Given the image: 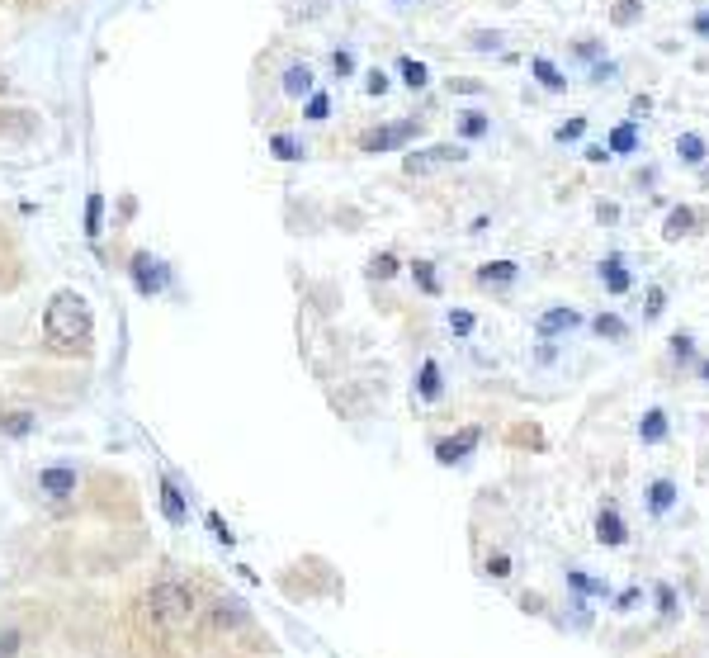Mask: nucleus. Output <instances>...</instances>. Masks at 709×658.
Returning a JSON list of instances; mask_svg holds the SVG:
<instances>
[{
  "label": "nucleus",
  "mask_w": 709,
  "mask_h": 658,
  "mask_svg": "<svg viewBox=\"0 0 709 658\" xmlns=\"http://www.w3.org/2000/svg\"><path fill=\"white\" fill-rule=\"evenodd\" d=\"M610 19H615V29L638 24V19H643V0H619V5L610 10Z\"/></svg>",
  "instance_id": "30"
},
{
  "label": "nucleus",
  "mask_w": 709,
  "mask_h": 658,
  "mask_svg": "<svg viewBox=\"0 0 709 658\" xmlns=\"http://www.w3.org/2000/svg\"><path fill=\"white\" fill-rule=\"evenodd\" d=\"M568 583H572L577 592H600V597H606V583H600V578H587L581 568H568Z\"/></svg>",
  "instance_id": "39"
},
{
  "label": "nucleus",
  "mask_w": 709,
  "mask_h": 658,
  "mask_svg": "<svg viewBox=\"0 0 709 658\" xmlns=\"http://www.w3.org/2000/svg\"><path fill=\"white\" fill-rule=\"evenodd\" d=\"M411 275L426 294H440V275H435V261H411Z\"/></svg>",
  "instance_id": "31"
},
{
  "label": "nucleus",
  "mask_w": 709,
  "mask_h": 658,
  "mask_svg": "<svg viewBox=\"0 0 709 658\" xmlns=\"http://www.w3.org/2000/svg\"><path fill=\"white\" fill-rule=\"evenodd\" d=\"M606 152H610V157H634V152H643V133H638L634 119L615 123L610 138H606Z\"/></svg>",
  "instance_id": "14"
},
{
  "label": "nucleus",
  "mask_w": 709,
  "mask_h": 658,
  "mask_svg": "<svg viewBox=\"0 0 709 658\" xmlns=\"http://www.w3.org/2000/svg\"><path fill=\"white\" fill-rule=\"evenodd\" d=\"M194 587H184L180 578H161L142 592V615H147L152 630H180L194 621Z\"/></svg>",
  "instance_id": "2"
},
{
  "label": "nucleus",
  "mask_w": 709,
  "mask_h": 658,
  "mask_svg": "<svg viewBox=\"0 0 709 658\" xmlns=\"http://www.w3.org/2000/svg\"><path fill=\"white\" fill-rule=\"evenodd\" d=\"M591 332H596L600 341H624V337H629V322H624L619 313H596V318H591Z\"/></svg>",
  "instance_id": "25"
},
{
  "label": "nucleus",
  "mask_w": 709,
  "mask_h": 658,
  "mask_svg": "<svg viewBox=\"0 0 709 658\" xmlns=\"http://www.w3.org/2000/svg\"><path fill=\"white\" fill-rule=\"evenodd\" d=\"M662 308H666L662 284H648V294H643V318H662Z\"/></svg>",
  "instance_id": "37"
},
{
  "label": "nucleus",
  "mask_w": 709,
  "mask_h": 658,
  "mask_svg": "<svg viewBox=\"0 0 709 658\" xmlns=\"http://www.w3.org/2000/svg\"><path fill=\"white\" fill-rule=\"evenodd\" d=\"M213 625H218V630L246 625V606H241L237 597H218V602H213Z\"/></svg>",
  "instance_id": "24"
},
{
  "label": "nucleus",
  "mask_w": 709,
  "mask_h": 658,
  "mask_svg": "<svg viewBox=\"0 0 709 658\" xmlns=\"http://www.w3.org/2000/svg\"><path fill=\"white\" fill-rule=\"evenodd\" d=\"M577 327H581V313H577V308H568V303L544 308V313L534 318V332L544 337V341H553V337H568V332H577Z\"/></svg>",
  "instance_id": "7"
},
{
  "label": "nucleus",
  "mask_w": 709,
  "mask_h": 658,
  "mask_svg": "<svg viewBox=\"0 0 709 658\" xmlns=\"http://www.w3.org/2000/svg\"><path fill=\"white\" fill-rule=\"evenodd\" d=\"M515 280H520V265L515 261H487V265H477V284H483V290H511Z\"/></svg>",
  "instance_id": "16"
},
{
  "label": "nucleus",
  "mask_w": 709,
  "mask_h": 658,
  "mask_svg": "<svg viewBox=\"0 0 709 658\" xmlns=\"http://www.w3.org/2000/svg\"><path fill=\"white\" fill-rule=\"evenodd\" d=\"M577 57H587V62H600V43H577Z\"/></svg>",
  "instance_id": "50"
},
{
  "label": "nucleus",
  "mask_w": 709,
  "mask_h": 658,
  "mask_svg": "<svg viewBox=\"0 0 709 658\" xmlns=\"http://www.w3.org/2000/svg\"><path fill=\"white\" fill-rule=\"evenodd\" d=\"M487 573H492V578H511V554H492Z\"/></svg>",
  "instance_id": "44"
},
{
  "label": "nucleus",
  "mask_w": 709,
  "mask_h": 658,
  "mask_svg": "<svg viewBox=\"0 0 709 658\" xmlns=\"http://www.w3.org/2000/svg\"><path fill=\"white\" fill-rule=\"evenodd\" d=\"M364 91H369L373 100H383V95L392 91V76H388V72H379V67H373V72L364 76Z\"/></svg>",
  "instance_id": "36"
},
{
  "label": "nucleus",
  "mask_w": 709,
  "mask_h": 658,
  "mask_svg": "<svg viewBox=\"0 0 709 658\" xmlns=\"http://www.w3.org/2000/svg\"><path fill=\"white\" fill-rule=\"evenodd\" d=\"M80 488V469L76 464H43L38 469V492H43L48 502H71Z\"/></svg>",
  "instance_id": "6"
},
{
  "label": "nucleus",
  "mask_w": 709,
  "mask_h": 658,
  "mask_svg": "<svg viewBox=\"0 0 709 658\" xmlns=\"http://www.w3.org/2000/svg\"><path fill=\"white\" fill-rule=\"evenodd\" d=\"M454 133H458V142H483V138H492V114L487 110H464L454 119Z\"/></svg>",
  "instance_id": "15"
},
{
  "label": "nucleus",
  "mask_w": 709,
  "mask_h": 658,
  "mask_svg": "<svg viewBox=\"0 0 709 658\" xmlns=\"http://www.w3.org/2000/svg\"><path fill=\"white\" fill-rule=\"evenodd\" d=\"M33 426H38L33 413H10V417H0V431H5V436H14V441H19V436H29Z\"/></svg>",
  "instance_id": "29"
},
{
  "label": "nucleus",
  "mask_w": 709,
  "mask_h": 658,
  "mask_svg": "<svg viewBox=\"0 0 709 658\" xmlns=\"http://www.w3.org/2000/svg\"><path fill=\"white\" fill-rule=\"evenodd\" d=\"M581 157H587V161H610L606 142H591V148H581Z\"/></svg>",
  "instance_id": "48"
},
{
  "label": "nucleus",
  "mask_w": 709,
  "mask_h": 658,
  "mask_svg": "<svg viewBox=\"0 0 709 658\" xmlns=\"http://www.w3.org/2000/svg\"><path fill=\"white\" fill-rule=\"evenodd\" d=\"M648 114H653V95H634L629 100V119L638 123V119H648Z\"/></svg>",
  "instance_id": "43"
},
{
  "label": "nucleus",
  "mask_w": 709,
  "mask_h": 658,
  "mask_svg": "<svg viewBox=\"0 0 709 658\" xmlns=\"http://www.w3.org/2000/svg\"><path fill=\"white\" fill-rule=\"evenodd\" d=\"M331 72H336L341 81L354 76V52H350V48H336V52H331Z\"/></svg>",
  "instance_id": "40"
},
{
  "label": "nucleus",
  "mask_w": 709,
  "mask_h": 658,
  "mask_svg": "<svg viewBox=\"0 0 709 658\" xmlns=\"http://www.w3.org/2000/svg\"><path fill=\"white\" fill-rule=\"evenodd\" d=\"M203 521H208V530H213V540H218V545H232V530H227V521L218 517V511H208Z\"/></svg>",
  "instance_id": "41"
},
{
  "label": "nucleus",
  "mask_w": 709,
  "mask_h": 658,
  "mask_svg": "<svg viewBox=\"0 0 709 658\" xmlns=\"http://www.w3.org/2000/svg\"><path fill=\"white\" fill-rule=\"evenodd\" d=\"M99 233H104V195L90 190V195H86V237L99 242Z\"/></svg>",
  "instance_id": "26"
},
{
  "label": "nucleus",
  "mask_w": 709,
  "mask_h": 658,
  "mask_svg": "<svg viewBox=\"0 0 709 658\" xmlns=\"http://www.w3.org/2000/svg\"><path fill=\"white\" fill-rule=\"evenodd\" d=\"M473 327H477V318L468 313V308H449V332L454 337H473Z\"/></svg>",
  "instance_id": "34"
},
{
  "label": "nucleus",
  "mask_w": 709,
  "mask_h": 658,
  "mask_svg": "<svg viewBox=\"0 0 709 658\" xmlns=\"http://www.w3.org/2000/svg\"><path fill=\"white\" fill-rule=\"evenodd\" d=\"M43 341L57 356H90L95 346V313L80 290H57L43 308Z\"/></svg>",
  "instance_id": "1"
},
{
  "label": "nucleus",
  "mask_w": 709,
  "mask_h": 658,
  "mask_svg": "<svg viewBox=\"0 0 709 658\" xmlns=\"http://www.w3.org/2000/svg\"><path fill=\"white\" fill-rule=\"evenodd\" d=\"M19 640H24L19 630H5V634H0V658H14V653H19Z\"/></svg>",
  "instance_id": "45"
},
{
  "label": "nucleus",
  "mask_w": 709,
  "mask_h": 658,
  "mask_svg": "<svg viewBox=\"0 0 709 658\" xmlns=\"http://www.w3.org/2000/svg\"><path fill=\"white\" fill-rule=\"evenodd\" d=\"M676 498H681V492H676L672 479H653L648 483V511H653V517H666V511L676 507Z\"/></svg>",
  "instance_id": "21"
},
{
  "label": "nucleus",
  "mask_w": 709,
  "mask_h": 658,
  "mask_svg": "<svg viewBox=\"0 0 709 658\" xmlns=\"http://www.w3.org/2000/svg\"><path fill=\"white\" fill-rule=\"evenodd\" d=\"M303 119H307V123H326V119H331V95H326V91H312V95L303 100Z\"/></svg>",
  "instance_id": "27"
},
{
  "label": "nucleus",
  "mask_w": 709,
  "mask_h": 658,
  "mask_svg": "<svg viewBox=\"0 0 709 658\" xmlns=\"http://www.w3.org/2000/svg\"><path fill=\"white\" fill-rule=\"evenodd\" d=\"M530 76H534V86H544L549 95H568V76H562V67H558L553 57L534 52L530 57Z\"/></svg>",
  "instance_id": "9"
},
{
  "label": "nucleus",
  "mask_w": 709,
  "mask_h": 658,
  "mask_svg": "<svg viewBox=\"0 0 709 658\" xmlns=\"http://www.w3.org/2000/svg\"><path fill=\"white\" fill-rule=\"evenodd\" d=\"M279 91H284L288 100H307L312 91H317V76H312L307 62H288L284 76H279Z\"/></svg>",
  "instance_id": "11"
},
{
  "label": "nucleus",
  "mask_w": 709,
  "mask_h": 658,
  "mask_svg": "<svg viewBox=\"0 0 709 658\" xmlns=\"http://www.w3.org/2000/svg\"><path fill=\"white\" fill-rule=\"evenodd\" d=\"M691 38L709 43V10H695V14H691Z\"/></svg>",
  "instance_id": "42"
},
{
  "label": "nucleus",
  "mask_w": 709,
  "mask_h": 658,
  "mask_svg": "<svg viewBox=\"0 0 709 658\" xmlns=\"http://www.w3.org/2000/svg\"><path fill=\"white\" fill-rule=\"evenodd\" d=\"M473 48H477V52H496V48H502V33H477Z\"/></svg>",
  "instance_id": "47"
},
{
  "label": "nucleus",
  "mask_w": 709,
  "mask_h": 658,
  "mask_svg": "<svg viewBox=\"0 0 709 658\" xmlns=\"http://www.w3.org/2000/svg\"><path fill=\"white\" fill-rule=\"evenodd\" d=\"M269 157H275V161H303L307 142H298L294 133H269Z\"/></svg>",
  "instance_id": "23"
},
{
  "label": "nucleus",
  "mask_w": 709,
  "mask_h": 658,
  "mask_svg": "<svg viewBox=\"0 0 709 658\" xmlns=\"http://www.w3.org/2000/svg\"><path fill=\"white\" fill-rule=\"evenodd\" d=\"M691 228H695V209H691V204H676V209H666V218H662V237H666V242L685 237Z\"/></svg>",
  "instance_id": "19"
},
{
  "label": "nucleus",
  "mask_w": 709,
  "mask_h": 658,
  "mask_svg": "<svg viewBox=\"0 0 709 658\" xmlns=\"http://www.w3.org/2000/svg\"><path fill=\"white\" fill-rule=\"evenodd\" d=\"M411 138H421V119H398V123H379L360 138V152L379 157V152H402Z\"/></svg>",
  "instance_id": "3"
},
{
  "label": "nucleus",
  "mask_w": 709,
  "mask_h": 658,
  "mask_svg": "<svg viewBox=\"0 0 709 658\" xmlns=\"http://www.w3.org/2000/svg\"><path fill=\"white\" fill-rule=\"evenodd\" d=\"M700 379L709 384V360H700Z\"/></svg>",
  "instance_id": "51"
},
{
  "label": "nucleus",
  "mask_w": 709,
  "mask_h": 658,
  "mask_svg": "<svg viewBox=\"0 0 709 658\" xmlns=\"http://www.w3.org/2000/svg\"><path fill=\"white\" fill-rule=\"evenodd\" d=\"M596 275H600V284H606L610 294H629L634 290V271H629V261H624L619 252H610L606 261H600Z\"/></svg>",
  "instance_id": "10"
},
{
  "label": "nucleus",
  "mask_w": 709,
  "mask_h": 658,
  "mask_svg": "<svg viewBox=\"0 0 709 658\" xmlns=\"http://www.w3.org/2000/svg\"><path fill=\"white\" fill-rule=\"evenodd\" d=\"M596 540L610 545V549H619L624 540H629V530H624V517L615 511V502H606V507L596 511Z\"/></svg>",
  "instance_id": "13"
},
{
  "label": "nucleus",
  "mask_w": 709,
  "mask_h": 658,
  "mask_svg": "<svg viewBox=\"0 0 709 658\" xmlns=\"http://www.w3.org/2000/svg\"><path fill=\"white\" fill-rule=\"evenodd\" d=\"M458 167V161H468V148L464 142H430V148H421V152H407L402 157V171L407 176H430V171H440V167Z\"/></svg>",
  "instance_id": "4"
},
{
  "label": "nucleus",
  "mask_w": 709,
  "mask_h": 658,
  "mask_svg": "<svg viewBox=\"0 0 709 658\" xmlns=\"http://www.w3.org/2000/svg\"><path fill=\"white\" fill-rule=\"evenodd\" d=\"M445 394V375H440V365H435L430 356L421 360V369H416V398H426V403H435Z\"/></svg>",
  "instance_id": "18"
},
{
  "label": "nucleus",
  "mask_w": 709,
  "mask_h": 658,
  "mask_svg": "<svg viewBox=\"0 0 709 658\" xmlns=\"http://www.w3.org/2000/svg\"><path fill=\"white\" fill-rule=\"evenodd\" d=\"M596 214L600 223H619V204H596Z\"/></svg>",
  "instance_id": "49"
},
{
  "label": "nucleus",
  "mask_w": 709,
  "mask_h": 658,
  "mask_svg": "<svg viewBox=\"0 0 709 658\" xmlns=\"http://www.w3.org/2000/svg\"><path fill=\"white\" fill-rule=\"evenodd\" d=\"M392 72H398V81L407 91H426L430 86V67H426V62H416V57H398V67H392Z\"/></svg>",
  "instance_id": "22"
},
{
  "label": "nucleus",
  "mask_w": 709,
  "mask_h": 658,
  "mask_svg": "<svg viewBox=\"0 0 709 658\" xmlns=\"http://www.w3.org/2000/svg\"><path fill=\"white\" fill-rule=\"evenodd\" d=\"M581 133H587V114H572V119H562L553 129V142H558V148H568V142H577Z\"/></svg>",
  "instance_id": "28"
},
{
  "label": "nucleus",
  "mask_w": 709,
  "mask_h": 658,
  "mask_svg": "<svg viewBox=\"0 0 709 658\" xmlns=\"http://www.w3.org/2000/svg\"><path fill=\"white\" fill-rule=\"evenodd\" d=\"M666 431H672L666 413H662V407H648V413H643V422H638V441H643V445H662Z\"/></svg>",
  "instance_id": "20"
},
{
  "label": "nucleus",
  "mask_w": 709,
  "mask_h": 658,
  "mask_svg": "<svg viewBox=\"0 0 709 658\" xmlns=\"http://www.w3.org/2000/svg\"><path fill=\"white\" fill-rule=\"evenodd\" d=\"M388 5H407V0H388Z\"/></svg>",
  "instance_id": "52"
},
{
  "label": "nucleus",
  "mask_w": 709,
  "mask_h": 658,
  "mask_svg": "<svg viewBox=\"0 0 709 658\" xmlns=\"http://www.w3.org/2000/svg\"><path fill=\"white\" fill-rule=\"evenodd\" d=\"M672 360H676V365H685V360H695V337H685V332H676V337H672Z\"/></svg>",
  "instance_id": "38"
},
{
  "label": "nucleus",
  "mask_w": 709,
  "mask_h": 658,
  "mask_svg": "<svg viewBox=\"0 0 709 658\" xmlns=\"http://www.w3.org/2000/svg\"><path fill=\"white\" fill-rule=\"evenodd\" d=\"M591 86H610V81H619V62L615 57H600V62H591Z\"/></svg>",
  "instance_id": "32"
},
{
  "label": "nucleus",
  "mask_w": 709,
  "mask_h": 658,
  "mask_svg": "<svg viewBox=\"0 0 709 658\" xmlns=\"http://www.w3.org/2000/svg\"><path fill=\"white\" fill-rule=\"evenodd\" d=\"M128 275H133L142 299H156V294H165V284H171V265H165L161 256H152V252H133Z\"/></svg>",
  "instance_id": "5"
},
{
  "label": "nucleus",
  "mask_w": 709,
  "mask_h": 658,
  "mask_svg": "<svg viewBox=\"0 0 709 658\" xmlns=\"http://www.w3.org/2000/svg\"><path fill=\"white\" fill-rule=\"evenodd\" d=\"M676 157H681V167H704L709 161V138L704 133H676Z\"/></svg>",
  "instance_id": "17"
},
{
  "label": "nucleus",
  "mask_w": 709,
  "mask_h": 658,
  "mask_svg": "<svg viewBox=\"0 0 709 658\" xmlns=\"http://www.w3.org/2000/svg\"><path fill=\"white\" fill-rule=\"evenodd\" d=\"M653 597H657V611L666 615V621H672V615L681 611V606H676V592H672V583H657V587H653Z\"/></svg>",
  "instance_id": "35"
},
{
  "label": "nucleus",
  "mask_w": 709,
  "mask_h": 658,
  "mask_svg": "<svg viewBox=\"0 0 709 658\" xmlns=\"http://www.w3.org/2000/svg\"><path fill=\"white\" fill-rule=\"evenodd\" d=\"M638 602H643V592H638V587H629V592H619V597H615V611H634Z\"/></svg>",
  "instance_id": "46"
},
{
  "label": "nucleus",
  "mask_w": 709,
  "mask_h": 658,
  "mask_svg": "<svg viewBox=\"0 0 709 658\" xmlns=\"http://www.w3.org/2000/svg\"><path fill=\"white\" fill-rule=\"evenodd\" d=\"M369 275H373V280H392V275H398V256H392V252H379V256L369 261Z\"/></svg>",
  "instance_id": "33"
},
{
  "label": "nucleus",
  "mask_w": 709,
  "mask_h": 658,
  "mask_svg": "<svg viewBox=\"0 0 709 658\" xmlns=\"http://www.w3.org/2000/svg\"><path fill=\"white\" fill-rule=\"evenodd\" d=\"M477 441H483V431H477V426H464L458 436L435 441V460H440V464H464V460H468V450H473Z\"/></svg>",
  "instance_id": "8"
},
{
  "label": "nucleus",
  "mask_w": 709,
  "mask_h": 658,
  "mask_svg": "<svg viewBox=\"0 0 709 658\" xmlns=\"http://www.w3.org/2000/svg\"><path fill=\"white\" fill-rule=\"evenodd\" d=\"M161 517L171 521V526H184L190 521V502H184V492L171 474H161Z\"/></svg>",
  "instance_id": "12"
}]
</instances>
